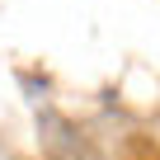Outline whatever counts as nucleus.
I'll list each match as a JSON object with an SVG mask.
<instances>
[]
</instances>
